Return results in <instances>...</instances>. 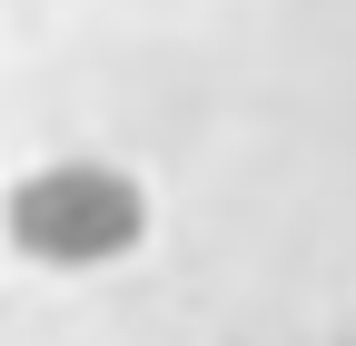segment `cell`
<instances>
[{
  "label": "cell",
  "instance_id": "1",
  "mask_svg": "<svg viewBox=\"0 0 356 346\" xmlns=\"http://www.w3.org/2000/svg\"><path fill=\"white\" fill-rule=\"evenodd\" d=\"M139 228H149V198L109 158H60L10 188V238L40 267H109V257L139 247Z\"/></svg>",
  "mask_w": 356,
  "mask_h": 346
}]
</instances>
